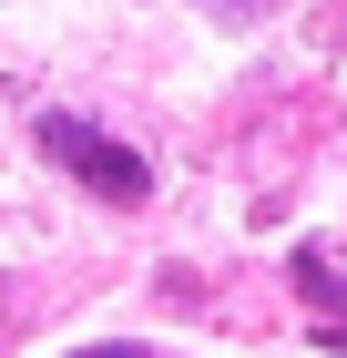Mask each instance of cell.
Segmentation results:
<instances>
[{
  "mask_svg": "<svg viewBox=\"0 0 347 358\" xmlns=\"http://www.w3.org/2000/svg\"><path fill=\"white\" fill-rule=\"evenodd\" d=\"M72 358H163V348H123V338H112V348H72Z\"/></svg>",
  "mask_w": 347,
  "mask_h": 358,
  "instance_id": "cell-3",
  "label": "cell"
},
{
  "mask_svg": "<svg viewBox=\"0 0 347 358\" xmlns=\"http://www.w3.org/2000/svg\"><path fill=\"white\" fill-rule=\"evenodd\" d=\"M296 297L317 307V338H327V348H347V266H327V256H296Z\"/></svg>",
  "mask_w": 347,
  "mask_h": 358,
  "instance_id": "cell-2",
  "label": "cell"
},
{
  "mask_svg": "<svg viewBox=\"0 0 347 358\" xmlns=\"http://www.w3.org/2000/svg\"><path fill=\"white\" fill-rule=\"evenodd\" d=\"M41 154H52L72 185H92L103 205H143V194H154V164H143L123 134L82 123V113H41Z\"/></svg>",
  "mask_w": 347,
  "mask_h": 358,
  "instance_id": "cell-1",
  "label": "cell"
}]
</instances>
